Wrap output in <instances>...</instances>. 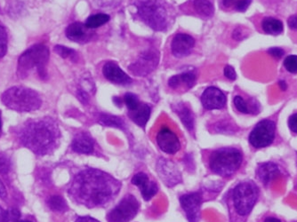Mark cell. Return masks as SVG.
<instances>
[{"label":"cell","instance_id":"28","mask_svg":"<svg viewBox=\"0 0 297 222\" xmlns=\"http://www.w3.org/2000/svg\"><path fill=\"white\" fill-rule=\"evenodd\" d=\"M49 207L54 212H64L68 209V206L65 200L60 196H52L48 202Z\"/></svg>","mask_w":297,"mask_h":222},{"label":"cell","instance_id":"48","mask_svg":"<svg viewBox=\"0 0 297 222\" xmlns=\"http://www.w3.org/2000/svg\"><path fill=\"white\" fill-rule=\"evenodd\" d=\"M241 34H242V31H241V29H237V30H235L233 32V38L237 40L243 39Z\"/></svg>","mask_w":297,"mask_h":222},{"label":"cell","instance_id":"13","mask_svg":"<svg viewBox=\"0 0 297 222\" xmlns=\"http://www.w3.org/2000/svg\"><path fill=\"white\" fill-rule=\"evenodd\" d=\"M201 103L206 110H221L226 105V96L216 87H207L201 95Z\"/></svg>","mask_w":297,"mask_h":222},{"label":"cell","instance_id":"43","mask_svg":"<svg viewBox=\"0 0 297 222\" xmlns=\"http://www.w3.org/2000/svg\"><path fill=\"white\" fill-rule=\"evenodd\" d=\"M75 222H100L97 219L92 218V217H89V216H85V217H80L77 218V220Z\"/></svg>","mask_w":297,"mask_h":222},{"label":"cell","instance_id":"51","mask_svg":"<svg viewBox=\"0 0 297 222\" xmlns=\"http://www.w3.org/2000/svg\"><path fill=\"white\" fill-rule=\"evenodd\" d=\"M5 211L2 209V207L0 206V222H3L4 216H5Z\"/></svg>","mask_w":297,"mask_h":222},{"label":"cell","instance_id":"15","mask_svg":"<svg viewBox=\"0 0 297 222\" xmlns=\"http://www.w3.org/2000/svg\"><path fill=\"white\" fill-rule=\"evenodd\" d=\"M157 59L159 56L155 52L147 51L140 57L137 63L130 67L131 71L139 76L147 75L157 66Z\"/></svg>","mask_w":297,"mask_h":222},{"label":"cell","instance_id":"25","mask_svg":"<svg viewBox=\"0 0 297 222\" xmlns=\"http://www.w3.org/2000/svg\"><path fill=\"white\" fill-rule=\"evenodd\" d=\"M193 7L201 16L208 18L214 14V5L209 0H194Z\"/></svg>","mask_w":297,"mask_h":222},{"label":"cell","instance_id":"38","mask_svg":"<svg viewBox=\"0 0 297 222\" xmlns=\"http://www.w3.org/2000/svg\"><path fill=\"white\" fill-rule=\"evenodd\" d=\"M288 127L291 132L297 134V113L291 115L288 118Z\"/></svg>","mask_w":297,"mask_h":222},{"label":"cell","instance_id":"18","mask_svg":"<svg viewBox=\"0 0 297 222\" xmlns=\"http://www.w3.org/2000/svg\"><path fill=\"white\" fill-rule=\"evenodd\" d=\"M71 148L75 152L80 153V154H86V155L92 154L94 149V139L88 133H78L74 138Z\"/></svg>","mask_w":297,"mask_h":222},{"label":"cell","instance_id":"44","mask_svg":"<svg viewBox=\"0 0 297 222\" xmlns=\"http://www.w3.org/2000/svg\"><path fill=\"white\" fill-rule=\"evenodd\" d=\"M77 96L80 98L81 102L83 103H87L88 102V95L86 92L84 91H78V93H77Z\"/></svg>","mask_w":297,"mask_h":222},{"label":"cell","instance_id":"22","mask_svg":"<svg viewBox=\"0 0 297 222\" xmlns=\"http://www.w3.org/2000/svg\"><path fill=\"white\" fill-rule=\"evenodd\" d=\"M150 108L147 104H140L136 110L130 111L129 116L134 123L144 128L150 119Z\"/></svg>","mask_w":297,"mask_h":222},{"label":"cell","instance_id":"20","mask_svg":"<svg viewBox=\"0 0 297 222\" xmlns=\"http://www.w3.org/2000/svg\"><path fill=\"white\" fill-rule=\"evenodd\" d=\"M195 82H196V75L192 72H185L172 76L170 79L168 80V86L173 89H177L183 85L186 86L188 88H190L193 87Z\"/></svg>","mask_w":297,"mask_h":222},{"label":"cell","instance_id":"31","mask_svg":"<svg viewBox=\"0 0 297 222\" xmlns=\"http://www.w3.org/2000/svg\"><path fill=\"white\" fill-rule=\"evenodd\" d=\"M7 30L5 27L0 25V59H2L7 52Z\"/></svg>","mask_w":297,"mask_h":222},{"label":"cell","instance_id":"46","mask_svg":"<svg viewBox=\"0 0 297 222\" xmlns=\"http://www.w3.org/2000/svg\"><path fill=\"white\" fill-rule=\"evenodd\" d=\"M263 222H282L281 219L277 218V217H274V216H267L264 218Z\"/></svg>","mask_w":297,"mask_h":222},{"label":"cell","instance_id":"4","mask_svg":"<svg viewBox=\"0 0 297 222\" xmlns=\"http://www.w3.org/2000/svg\"><path fill=\"white\" fill-rule=\"evenodd\" d=\"M1 99L5 106L18 112H30L42 105L41 95L33 89L16 86L4 92Z\"/></svg>","mask_w":297,"mask_h":222},{"label":"cell","instance_id":"36","mask_svg":"<svg viewBox=\"0 0 297 222\" xmlns=\"http://www.w3.org/2000/svg\"><path fill=\"white\" fill-rule=\"evenodd\" d=\"M215 129H216L217 132H219V133H233V132H235L233 125H231L230 123H228V122L227 123H226V122H224V123L217 124Z\"/></svg>","mask_w":297,"mask_h":222},{"label":"cell","instance_id":"12","mask_svg":"<svg viewBox=\"0 0 297 222\" xmlns=\"http://www.w3.org/2000/svg\"><path fill=\"white\" fill-rule=\"evenodd\" d=\"M157 143L160 149L168 155H174L181 149L180 140L176 134L167 127H163L157 133Z\"/></svg>","mask_w":297,"mask_h":222},{"label":"cell","instance_id":"2","mask_svg":"<svg viewBox=\"0 0 297 222\" xmlns=\"http://www.w3.org/2000/svg\"><path fill=\"white\" fill-rule=\"evenodd\" d=\"M59 138L58 126L51 118L29 121L21 128V142L24 146L39 155L52 151L56 147Z\"/></svg>","mask_w":297,"mask_h":222},{"label":"cell","instance_id":"21","mask_svg":"<svg viewBox=\"0 0 297 222\" xmlns=\"http://www.w3.org/2000/svg\"><path fill=\"white\" fill-rule=\"evenodd\" d=\"M87 30H89V29H87L86 25H84L83 24L73 23L68 26L65 34H66V37L71 41L81 42L87 37Z\"/></svg>","mask_w":297,"mask_h":222},{"label":"cell","instance_id":"40","mask_svg":"<svg viewBox=\"0 0 297 222\" xmlns=\"http://www.w3.org/2000/svg\"><path fill=\"white\" fill-rule=\"evenodd\" d=\"M268 53H270L271 56L275 58V59H281L284 55V50L281 49V48H279V47H273V48H270Z\"/></svg>","mask_w":297,"mask_h":222},{"label":"cell","instance_id":"50","mask_svg":"<svg viewBox=\"0 0 297 222\" xmlns=\"http://www.w3.org/2000/svg\"><path fill=\"white\" fill-rule=\"evenodd\" d=\"M279 85H280V87H281V90H283V91H286V90H287V83H286L285 81H280Z\"/></svg>","mask_w":297,"mask_h":222},{"label":"cell","instance_id":"3","mask_svg":"<svg viewBox=\"0 0 297 222\" xmlns=\"http://www.w3.org/2000/svg\"><path fill=\"white\" fill-rule=\"evenodd\" d=\"M49 57V48L44 44H36L29 47L18 59L17 76L20 78H26L30 73L36 70L41 79H46Z\"/></svg>","mask_w":297,"mask_h":222},{"label":"cell","instance_id":"19","mask_svg":"<svg viewBox=\"0 0 297 222\" xmlns=\"http://www.w3.org/2000/svg\"><path fill=\"white\" fill-rule=\"evenodd\" d=\"M174 110L178 116L180 117L181 121L183 122L184 126L190 132H192L194 130V116L190 108L184 103H178L176 106L174 107Z\"/></svg>","mask_w":297,"mask_h":222},{"label":"cell","instance_id":"52","mask_svg":"<svg viewBox=\"0 0 297 222\" xmlns=\"http://www.w3.org/2000/svg\"><path fill=\"white\" fill-rule=\"evenodd\" d=\"M1 126H2V123H1V118H0V130H1Z\"/></svg>","mask_w":297,"mask_h":222},{"label":"cell","instance_id":"41","mask_svg":"<svg viewBox=\"0 0 297 222\" xmlns=\"http://www.w3.org/2000/svg\"><path fill=\"white\" fill-rule=\"evenodd\" d=\"M287 24L291 30H297V15H292L289 17L287 21Z\"/></svg>","mask_w":297,"mask_h":222},{"label":"cell","instance_id":"30","mask_svg":"<svg viewBox=\"0 0 297 222\" xmlns=\"http://www.w3.org/2000/svg\"><path fill=\"white\" fill-rule=\"evenodd\" d=\"M124 102L126 103L127 109L129 110V111L135 110L138 107L140 106V103H139L138 97H137L135 94H134V93H126L125 97H124Z\"/></svg>","mask_w":297,"mask_h":222},{"label":"cell","instance_id":"7","mask_svg":"<svg viewBox=\"0 0 297 222\" xmlns=\"http://www.w3.org/2000/svg\"><path fill=\"white\" fill-rule=\"evenodd\" d=\"M259 197V189L255 183L246 180L239 183L232 191L231 201L237 215L246 218L250 214Z\"/></svg>","mask_w":297,"mask_h":222},{"label":"cell","instance_id":"17","mask_svg":"<svg viewBox=\"0 0 297 222\" xmlns=\"http://www.w3.org/2000/svg\"><path fill=\"white\" fill-rule=\"evenodd\" d=\"M281 173L279 166L273 162L263 163L258 166L256 169L257 178L264 185L271 183L281 175Z\"/></svg>","mask_w":297,"mask_h":222},{"label":"cell","instance_id":"53","mask_svg":"<svg viewBox=\"0 0 297 222\" xmlns=\"http://www.w3.org/2000/svg\"><path fill=\"white\" fill-rule=\"evenodd\" d=\"M20 222H30V221H27V220H22V221Z\"/></svg>","mask_w":297,"mask_h":222},{"label":"cell","instance_id":"16","mask_svg":"<svg viewBox=\"0 0 297 222\" xmlns=\"http://www.w3.org/2000/svg\"><path fill=\"white\" fill-rule=\"evenodd\" d=\"M103 73L109 81L117 85H128L133 81L130 76L125 73L121 67L113 62H109L104 64Z\"/></svg>","mask_w":297,"mask_h":222},{"label":"cell","instance_id":"8","mask_svg":"<svg viewBox=\"0 0 297 222\" xmlns=\"http://www.w3.org/2000/svg\"><path fill=\"white\" fill-rule=\"evenodd\" d=\"M276 136V124L272 120L264 119L254 126L249 134V143L254 149H264L273 143Z\"/></svg>","mask_w":297,"mask_h":222},{"label":"cell","instance_id":"32","mask_svg":"<svg viewBox=\"0 0 297 222\" xmlns=\"http://www.w3.org/2000/svg\"><path fill=\"white\" fill-rule=\"evenodd\" d=\"M284 66L290 73H297V55H289L284 60Z\"/></svg>","mask_w":297,"mask_h":222},{"label":"cell","instance_id":"37","mask_svg":"<svg viewBox=\"0 0 297 222\" xmlns=\"http://www.w3.org/2000/svg\"><path fill=\"white\" fill-rule=\"evenodd\" d=\"M251 2L252 0H239L235 6V8L239 12H246L250 6Z\"/></svg>","mask_w":297,"mask_h":222},{"label":"cell","instance_id":"39","mask_svg":"<svg viewBox=\"0 0 297 222\" xmlns=\"http://www.w3.org/2000/svg\"><path fill=\"white\" fill-rule=\"evenodd\" d=\"M224 76L230 80H235L237 78V75L232 67L228 65L224 68Z\"/></svg>","mask_w":297,"mask_h":222},{"label":"cell","instance_id":"9","mask_svg":"<svg viewBox=\"0 0 297 222\" xmlns=\"http://www.w3.org/2000/svg\"><path fill=\"white\" fill-rule=\"evenodd\" d=\"M139 202L133 195H127L107 216L109 222H129L136 216L139 211Z\"/></svg>","mask_w":297,"mask_h":222},{"label":"cell","instance_id":"10","mask_svg":"<svg viewBox=\"0 0 297 222\" xmlns=\"http://www.w3.org/2000/svg\"><path fill=\"white\" fill-rule=\"evenodd\" d=\"M202 200V195L199 192L189 193L181 196V206L189 222L200 221Z\"/></svg>","mask_w":297,"mask_h":222},{"label":"cell","instance_id":"5","mask_svg":"<svg viewBox=\"0 0 297 222\" xmlns=\"http://www.w3.org/2000/svg\"><path fill=\"white\" fill-rule=\"evenodd\" d=\"M134 5L141 19L157 31H163L169 25V12L164 0H135Z\"/></svg>","mask_w":297,"mask_h":222},{"label":"cell","instance_id":"26","mask_svg":"<svg viewBox=\"0 0 297 222\" xmlns=\"http://www.w3.org/2000/svg\"><path fill=\"white\" fill-rule=\"evenodd\" d=\"M109 21H110V16L106 13H96L88 17L85 25L87 29L92 30V29H97L99 27L103 26L104 24H107Z\"/></svg>","mask_w":297,"mask_h":222},{"label":"cell","instance_id":"45","mask_svg":"<svg viewBox=\"0 0 297 222\" xmlns=\"http://www.w3.org/2000/svg\"><path fill=\"white\" fill-rule=\"evenodd\" d=\"M239 0H223V5L226 8H230L231 7H235Z\"/></svg>","mask_w":297,"mask_h":222},{"label":"cell","instance_id":"42","mask_svg":"<svg viewBox=\"0 0 297 222\" xmlns=\"http://www.w3.org/2000/svg\"><path fill=\"white\" fill-rule=\"evenodd\" d=\"M8 168H9V166L7 164V160L0 158V173H7V172H8Z\"/></svg>","mask_w":297,"mask_h":222},{"label":"cell","instance_id":"49","mask_svg":"<svg viewBox=\"0 0 297 222\" xmlns=\"http://www.w3.org/2000/svg\"><path fill=\"white\" fill-rule=\"evenodd\" d=\"M113 102L117 107L122 106V102H121V98H118V97H114Z\"/></svg>","mask_w":297,"mask_h":222},{"label":"cell","instance_id":"14","mask_svg":"<svg viewBox=\"0 0 297 222\" xmlns=\"http://www.w3.org/2000/svg\"><path fill=\"white\" fill-rule=\"evenodd\" d=\"M194 46L195 40L191 36L188 34H177L172 40L171 50L174 56L183 58L190 54Z\"/></svg>","mask_w":297,"mask_h":222},{"label":"cell","instance_id":"11","mask_svg":"<svg viewBox=\"0 0 297 222\" xmlns=\"http://www.w3.org/2000/svg\"><path fill=\"white\" fill-rule=\"evenodd\" d=\"M157 173L162 181L168 187H174L182 181V175L174 163L166 159L157 162Z\"/></svg>","mask_w":297,"mask_h":222},{"label":"cell","instance_id":"24","mask_svg":"<svg viewBox=\"0 0 297 222\" xmlns=\"http://www.w3.org/2000/svg\"><path fill=\"white\" fill-rule=\"evenodd\" d=\"M262 27L265 33L274 35V36L279 35L283 31V24L281 21L274 19L272 17L264 18L262 23Z\"/></svg>","mask_w":297,"mask_h":222},{"label":"cell","instance_id":"35","mask_svg":"<svg viewBox=\"0 0 297 222\" xmlns=\"http://www.w3.org/2000/svg\"><path fill=\"white\" fill-rule=\"evenodd\" d=\"M148 183H149V177L144 173H138L132 179V183L137 186L139 189L143 188Z\"/></svg>","mask_w":297,"mask_h":222},{"label":"cell","instance_id":"47","mask_svg":"<svg viewBox=\"0 0 297 222\" xmlns=\"http://www.w3.org/2000/svg\"><path fill=\"white\" fill-rule=\"evenodd\" d=\"M7 189H6V188H5V186H4L2 181L0 180V197L5 198V197L7 196Z\"/></svg>","mask_w":297,"mask_h":222},{"label":"cell","instance_id":"23","mask_svg":"<svg viewBox=\"0 0 297 222\" xmlns=\"http://www.w3.org/2000/svg\"><path fill=\"white\" fill-rule=\"evenodd\" d=\"M233 103L236 109L243 114H257L260 111V104L254 99L247 103L243 97L237 95L234 98Z\"/></svg>","mask_w":297,"mask_h":222},{"label":"cell","instance_id":"29","mask_svg":"<svg viewBox=\"0 0 297 222\" xmlns=\"http://www.w3.org/2000/svg\"><path fill=\"white\" fill-rule=\"evenodd\" d=\"M140 191L144 200L149 201L157 194V183H155L154 181H149L146 185L144 186L143 188H141Z\"/></svg>","mask_w":297,"mask_h":222},{"label":"cell","instance_id":"1","mask_svg":"<svg viewBox=\"0 0 297 222\" xmlns=\"http://www.w3.org/2000/svg\"><path fill=\"white\" fill-rule=\"evenodd\" d=\"M121 184L108 173L90 169L81 172L70 187V195L88 208L102 206L115 198Z\"/></svg>","mask_w":297,"mask_h":222},{"label":"cell","instance_id":"6","mask_svg":"<svg viewBox=\"0 0 297 222\" xmlns=\"http://www.w3.org/2000/svg\"><path fill=\"white\" fill-rule=\"evenodd\" d=\"M243 154L241 149L225 147L215 149L209 156V167L213 173L222 177L233 175L241 168Z\"/></svg>","mask_w":297,"mask_h":222},{"label":"cell","instance_id":"34","mask_svg":"<svg viewBox=\"0 0 297 222\" xmlns=\"http://www.w3.org/2000/svg\"><path fill=\"white\" fill-rule=\"evenodd\" d=\"M21 213L18 210L10 209L6 211L3 222H20Z\"/></svg>","mask_w":297,"mask_h":222},{"label":"cell","instance_id":"27","mask_svg":"<svg viewBox=\"0 0 297 222\" xmlns=\"http://www.w3.org/2000/svg\"><path fill=\"white\" fill-rule=\"evenodd\" d=\"M99 122L104 126H111V127H116L121 129H123L125 126V123L122 118L118 116L108 115V114H102L99 117Z\"/></svg>","mask_w":297,"mask_h":222},{"label":"cell","instance_id":"33","mask_svg":"<svg viewBox=\"0 0 297 222\" xmlns=\"http://www.w3.org/2000/svg\"><path fill=\"white\" fill-rule=\"evenodd\" d=\"M54 52L57 54H59L62 58H64V59L73 57L76 54V52L73 49L69 48V47H64V46H60V45H57V46L54 47Z\"/></svg>","mask_w":297,"mask_h":222}]
</instances>
